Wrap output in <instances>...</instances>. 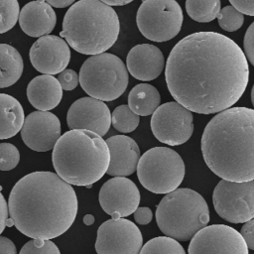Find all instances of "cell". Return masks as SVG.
Listing matches in <instances>:
<instances>
[{"label":"cell","mask_w":254,"mask_h":254,"mask_svg":"<svg viewBox=\"0 0 254 254\" xmlns=\"http://www.w3.org/2000/svg\"><path fill=\"white\" fill-rule=\"evenodd\" d=\"M24 120L21 103L9 94L0 93V139L15 136L21 131Z\"/></svg>","instance_id":"22"},{"label":"cell","mask_w":254,"mask_h":254,"mask_svg":"<svg viewBox=\"0 0 254 254\" xmlns=\"http://www.w3.org/2000/svg\"><path fill=\"white\" fill-rule=\"evenodd\" d=\"M58 80L62 86L63 89L64 90H72L74 89L79 80H78V75L73 69H64L61 71L58 75Z\"/></svg>","instance_id":"32"},{"label":"cell","mask_w":254,"mask_h":254,"mask_svg":"<svg viewBox=\"0 0 254 254\" xmlns=\"http://www.w3.org/2000/svg\"><path fill=\"white\" fill-rule=\"evenodd\" d=\"M186 10L192 20L207 23L217 17L220 11V0H187Z\"/></svg>","instance_id":"25"},{"label":"cell","mask_w":254,"mask_h":254,"mask_svg":"<svg viewBox=\"0 0 254 254\" xmlns=\"http://www.w3.org/2000/svg\"><path fill=\"white\" fill-rule=\"evenodd\" d=\"M200 148L207 167L222 180L254 181V109L218 112L205 126Z\"/></svg>","instance_id":"3"},{"label":"cell","mask_w":254,"mask_h":254,"mask_svg":"<svg viewBox=\"0 0 254 254\" xmlns=\"http://www.w3.org/2000/svg\"><path fill=\"white\" fill-rule=\"evenodd\" d=\"M217 214L231 223H242L254 218V181L231 182L221 180L212 194Z\"/></svg>","instance_id":"10"},{"label":"cell","mask_w":254,"mask_h":254,"mask_svg":"<svg viewBox=\"0 0 254 254\" xmlns=\"http://www.w3.org/2000/svg\"><path fill=\"white\" fill-rule=\"evenodd\" d=\"M18 20L25 34L40 38L54 30L57 16L50 4L36 0L27 3L22 8Z\"/></svg>","instance_id":"20"},{"label":"cell","mask_w":254,"mask_h":254,"mask_svg":"<svg viewBox=\"0 0 254 254\" xmlns=\"http://www.w3.org/2000/svg\"><path fill=\"white\" fill-rule=\"evenodd\" d=\"M98 199L102 209L112 218H123L134 213L139 206L140 191L131 180L114 177L102 185Z\"/></svg>","instance_id":"14"},{"label":"cell","mask_w":254,"mask_h":254,"mask_svg":"<svg viewBox=\"0 0 254 254\" xmlns=\"http://www.w3.org/2000/svg\"><path fill=\"white\" fill-rule=\"evenodd\" d=\"M232 6L245 15L254 16V0H229Z\"/></svg>","instance_id":"35"},{"label":"cell","mask_w":254,"mask_h":254,"mask_svg":"<svg viewBox=\"0 0 254 254\" xmlns=\"http://www.w3.org/2000/svg\"><path fill=\"white\" fill-rule=\"evenodd\" d=\"M20 7L17 0H0V34L11 30L19 19Z\"/></svg>","instance_id":"28"},{"label":"cell","mask_w":254,"mask_h":254,"mask_svg":"<svg viewBox=\"0 0 254 254\" xmlns=\"http://www.w3.org/2000/svg\"><path fill=\"white\" fill-rule=\"evenodd\" d=\"M120 31L115 10L100 0H78L66 11L61 36L83 55L105 53L116 42Z\"/></svg>","instance_id":"5"},{"label":"cell","mask_w":254,"mask_h":254,"mask_svg":"<svg viewBox=\"0 0 254 254\" xmlns=\"http://www.w3.org/2000/svg\"><path fill=\"white\" fill-rule=\"evenodd\" d=\"M251 101H252V104L254 106V84H253V87H252V90H251Z\"/></svg>","instance_id":"42"},{"label":"cell","mask_w":254,"mask_h":254,"mask_svg":"<svg viewBox=\"0 0 254 254\" xmlns=\"http://www.w3.org/2000/svg\"><path fill=\"white\" fill-rule=\"evenodd\" d=\"M160 93L158 89L148 83L135 85L128 95L129 108L139 116H148L160 106Z\"/></svg>","instance_id":"23"},{"label":"cell","mask_w":254,"mask_h":254,"mask_svg":"<svg viewBox=\"0 0 254 254\" xmlns=\"http://www.w3.org/2000/svg\"><path fill=\"white\" fill-rule=\"evenodd\" d=\"M143 246L142 233L137 225L125 218L104 221L97 230V254H139Z\"/></svg>","instance_id":"12"},{"label":"cell","mask_w":254,"mask_h":254,"mask_svg":"<svg viewBox=\"0 0 254 254\" xmlns=\"http://www.w3.org/2000/svg\"><path fill=\"white\" fill-rule=\"evenodd\" d=\"M83 222H84V224H86V225H91V224L94 222V217H93L91 214H86V215L83 217Z\"/></svg>","instance_id":"41"},{"label":"cell","mask_w":254,"mask_h":254,"mask_svg":"<svg viewBox=\"0 0 254 254\" xmlns=\"http://www.w3.org/2000/svg\"><path fill=\"white\" fill-rule=\"evenodd\" d=\"M19 254H61L58 246L49 239L36 238L28 241Z\"/></svg>","instance_id":"30"},{"label":"cell","mask_w":254,"mask_h":254,"mask_svg":"<svg viewBox=\"0 0 254 254\" xmlns=\"http://www.w3.org/2000/svg\"><path fill=\"white\" fill-rule=\"evenodd\" d=\"M113 127L121 133H130L134 131L140 122V117L134 113L128 105L116 107L111 114Z\"/></svg>","instance_id":"27"},{"label":"cell","mask_w":254,"mask_h":254,"mask_svg":"<svg viewBox=\"0 0 254 254\" xmlns=\"http://www.w3.org/2000/svg\"><path fill=\"white\" fill-rule=\"evenodd\" d=\"M37 1H40V2H46V0H37Z\"/></svg>","instance_id":"43"},{"label":"cell","mask_w":254,"mask_h":254,"mask_svg":"<svg viewBox=\"0 0 254 254\" xmlns=\"http://www.w3.org/2000/svg\"><path fill=\"white\" fill-rule=\"evenodd\" d=\"M8 209L21 233L50 240L72 225L77 213V197L72 187L58 174L34 172L15 184Z\"/></svg>","instance_id":"2"},{"label":"cell","mask_w":254,"mask_h":254,"mask_svg":"<svg viewBox=\"0 0 254 254\" xmlns=\"http://www.w3.org/2000/svg\"><path fill=\"white\" fill-rule=\"evenodd\" d=\"M23 68L24 64L19 52L8 44H0V88L16 83Z\"/></svg>","instance_id":"24"},{"label":"cell","mask_w":254,"mask_h":254,"mask_svg":"<svg viewBox=\"0 0 254 254\" xmlns=\"http://www.w3.org/2000/svg\"><path fill=\"white\" fill-rule=\"evenodd\" d=\"M0 254H17L15 244L5 236H0Z\"/></svg>","instance_id":"38"},{"label":"cell","mask_w":254,"mask_h":254,"mask_svg":"<svg viewBox=\"0 0 254 254\" xmlns=\"http://www.w3.org/2000/svg\"><path fill=\"white\" fill-rule=\"evenodd\" d=\"M160 230L178 241L190 240L209 222L205 199L191 189H177L167 193L156 209Z\"/></svg>","instance_id":"6"},{"label":"cell","mask_w":254,"mask_h":254,"mask_svg":"<svg viewBox=\"0 0 254 254\" xmlns=\"http://www.w3.org/2000/svg\"><path fill=\"white\" fill-rule=\"evenodd\" d=\"M78 80L90 97L112 101L126 90L128 70L120 58L110 53H101L84 61Z\"/></svg>","instance_id":"7"},{"label":"cell","mask_w":254,"mask_h":254,"mask_svg":"<svg viewBox=\"0 0 254 254\" xmlns=\"http://www.w3.org/2000/svg\"><path fill=\"white\" fill-rule=\"evenodd\" d=\"M29 102L40 111H49L59 105L63 97V88L51 74L34 77L27 86Z\"/></svg>","instance_id":"21"},{"label":"cell","mask_w":254,"mask_h":254,"mask_svg":"<svg viewBox=\"0 0 254 254\" xmlns=\"http://www.w3.org/2000/svg\"><path fill=\"white\" fill-rule=\"evenodd\" d=\"M7 218H8V205H7L6 199L4 198V195L1 192V187H0V234L3 232L6 226Z\"/></svg>","instance_id":"37"},{"label":"cell","mask_w":254,"mask_h":254,"mask_svg":"<svg viewBox=\"0 0 254 254\" xmlns=\"http://www.w3.org/2000/svg\"><path fill=\"white\" fill-rule=\"evenodd\" d=\"M217 21L222 30L234 32L243 25L244 16L233 6L228 5L220 9L217 15Z\"/></svg>","instance_id":"29"},{"label":"cell","mask_w":254,"mask_h":254,"mask_svg":"<svg viewBox=\"0 0 254 254\" xmlns=\"http://www.w3.org/2000/svg\"><path fill=\"white\" fill-rule=\"evenodd\" d=\"M32 65L44 74L60 73L67 66L70 60L68 44L55 35L40 37L30 49Z\"/></svg>","instance_id":"16"},{"label":"cell","mask_w":254,"mask_h":254,"mask_svg":"<svg viewBox=\"0 0 254 254\" xmlns=\"http://www.w3.org/2000/svg\"><path fill=\"white\" fill-rule=\"evenodd\" d=\"M127 69L133 77L142 81L157 78L163 71L165 60L159 48L151 44L133 47L126 59Z\"/></svg>","instance_id":"18"},{"label":"cell","mask_w":254,"mask_h":254,"mask_svg":"<svg viewBox=\"0 0 254 254\" xmlns=\"http://www.w3.org/2000/svg\"><path fill=\"white\" fill-rule=\"evenodd\" d=\"M151 129L160 142L170 146L182 145L192 134V113L176 101L166 102L152 114Z\"/></svg>","instance_id":"11"},{"label":"cell","mask_w":254,"mask_h":254,"mask_svg":"<svg viewBox=\"0 0 254 254\" xmlns=\"http://www.w3.org/2000/svg\"><path fill=\"white\" fill-rule=\"evenodd\" d=\"M246 245L251 250H254V219L244 222L241 227V232Z\"/></svg>","instance_id":"34"},{"label":"cell","mask_w":254,"mask_h":254,"mask_svg":"<svg viewBox=\"0 0 254 254\" xmlns=\"http://www.w3.org/2000/svg\"><path fill=\"white\" fill-rule=\"evenodd\" d=\"M183 11L176 0H144L136 22L141 34L153 42H167L181 31Z\"/></svg>","instance_id":"9"},{"label":"cell","mask_w":254,"mask_h":254,"mask_svg":"<svg viewBox=\"0 0 254 254\" xmlns=\"http://www.w3.org/2000/svg\"><path fill=\"white\" fill-rule=\"evenodd\" d=\"M52 160L64 182L89 187L107 172L110 155L101 136L85 129H70L57 141Z\"/></svg>","instance_id":"4"},{"label":"cell","mask_w":254,"mask_h":254,"mask_svg":"<svg viewBox=\"0 0 254 254\" xmlns=\"http://www.w3.org/2000/svg\"><path fill=\"white\" fill-rule=\"evenodd\" d=\"M139 254H186L178 240L169 236H158L146 242Z\"/></svg>","instance_id":"26"},{"label":"cell","mask_w":254,"mask_h":254,"mask_svg":"<svg viewBox=\"0 0 254 254\" xmlns=\"http://www.w3.org/2000/svg\"><path fill=\"white\" fill-rule=\"evenodd\" d=\"M66 122L70 129H85L102 137L111 125V114L103 101L93 97H82L68 108Z\"/></svg>","instance_id":"17"},{"label":"cell","mask_w":254,"mask_h":254,"mask_svg":"<svg viewBox=\"0 0 254 254\" xmlns=\"http://www.w3.org/2000/svg\"><path fill=\"white\" fill-rule=\"evenodd\" d=\"M110 155L107 174L113 177H126L133 174L140 159L137 143L125 135H115L105 140Z\"/></svg>","instance_id":"19"},{"label":"cell","mask_w":254,"mask_h":254,"mask_svg":"<svg viewBox=\"0 0 254 254\" xmlns=\"http://www.w3.org/2000/svg\"><path fill=\"white\" fill-rule=\"evenodd\" d=\"M75 0H46L48 4L56 8H65L70 6Z\"/></svg>","instance_id":"39"},{"label":"cell","mask_w":254,"mask_h":254,"mask_svg":"<svg viewBox=\"0 0 254 254\" xmlns=\"http://www.w3.org/2000/svg\"><path fill=\"white\" fill-rule=\"evenodd\" d=\"M244 55L254 66V22L248 27L244 36Z\"/></svg>","instance_id":"33"},{"label":"cell","mask_w":254,"mask_h":254,"mask_svg":"<svg viewBox=\"0 0 254 254\" xmlns=\"http://www.w3.org/2000/svg\"><path fill=\"white\" fill-rule=\"evenodd\" d=\"M100 1H102L103 3L109 6H123L132 2L133 0H100Z\"/></svg>","instance_id":"40"},{"label":"cell","mask_w":254,"mask_h":254,"mask_svg":"<svg viewBox=\"0 0 254 254\" xmlns=\"http://www.w3.org/2000/svg\"><path fill=\"white\" fill-rule=\"evenodd\" d=\"M165 77L178 103L195 113L211 114L239 100L248 84L249 67L233 40L216 32H196L172 49Z\"/></svg>","instance_id":"1"},{"label":"cell","mask_w":254,"mask_h":254,"mask_svg":"<svg viewBox=\"0 0 254 254\" xmlns=\"http://www.w3.org/2000/svg\"><path fill=\"white\" fill-rule=\"evenodd\" d=\"M153 218V212L149 207H137L134 211V219L137 223L145 225L151 222Z\"/></svg>","instance_id":"36"},{"label":"cell","mask_w":254,"mask_h":254,"mask_svg":"<svg viewBox=\"0 0 254 254\" xmlns=\"http://www.w3.org/2000/svg\"><path fill=\"white\" fill-rule=\"evenodd\" d=\"M189 254H248V247L236 229L224 224H212L193 235Z\"/></svg>","instance_id":"13"},{"label":"cell","mask_w":254,"mask_h":254,"mask_svg":"<svg viewBox=\"0 0 254 254\" xmlns=\"http://www.w3.org/2000/svg\"><path fill=\"white\" fill-rule=\"evenodd\" d=\"M20 161L18 149L10 143H0V171L14 169Z\"/></svg>","instance_id":"31"},{"label":"cell","mask_w":254,"mask_h":254,"mask_svg":"<svg viewBox=\"0 0 254 254\" xmlns=\"http://www.w3.org/2000/svg\"><path fill=\"white\" fill-rule=\"evenodd\" d=\"M21 137L26 146L36 152L50 151L61 137V122L49 111H34L25 118Z\"/></svg>","instance_id":"15"},{"label":"cell","mask_w":254,"mask_h":254,"mask_svg":"<svg viewBox=\"0 0 254 254\" xmlns=\"http://www.w3.org/2000/svg\"><path fill=\"white\" fill-rule=\"evenodd\" d=\"M136 170L141 185L154 193H169L177 190L185 178L182 157L168 147H154L146 151Z\"/></svg>","instance_id":"8"}]
</instances>
